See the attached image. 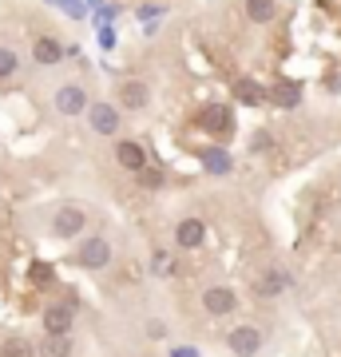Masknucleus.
<instances>
[{
	"label": "nucleus",
	"instance_id": "nucleus-15",
	"mask_svg": "<svg viewBox=\"0 0 341 357\" xmlns=\"http://www.w3.org/2000/svg\"><path fill=\"white\" fill-rule=\"evenodd\" d=\"M242 13H246L250 24H270V20L278 16V0H246Z\"/></svg>",
	"mask_w": 341,
	"mask_h": 357
},
{
	"label": "nucleus",
	"instance_id": "nucleus-10",
	"mask_svg": "<svg viewBox=\"0 0 341 357\" xmlns=\"http://www.w3.org/2000/svg\"><path fill=\"white\" fill-rule=\"evenodd\" d=\"M63 56H68V48H63L56 36H40L36 44H32V60H36L40 68H52V64H60Z\"/></svg>",
	"mask_w": 341,
	"mask_h": 357
},
{
	"label": "nucleus",
	"instance_id": "nucleus-12",
	"mask_svg": "<svg viewBox=\"0 0 341 357\" xmlns=\"http://www.w3.org/2000/svg\"><path fill=\"white\" fill-rule=\"evenodd\" d=\"M199 163H202V171H211V175H230V171H234V159H230L222 147H199Z\"/></svg>",
	"mask_w": 341,
	"mask_h": 357
},
{
	"label": "nucleus",
	"instance_id": "nucleus-11",
	"mask_svg": "<svg viewBox=\"0 0 341 357\" xmlns=\"http://www.w3.org/2000/svg\"><path fill=\"white\" fill-rule=\"evenodd\" d=\"M147 103H151V88H147L143 79H127L123 88H119V107L139 112V107H147Z\"/></svg>",
	"mask_w": 341,
	"mask_h": 357
},
{
	"label": "nucleus",
	"instance_id": "nucleus-14",
	"mask_svg": "<svg viewBox=\"0 0 341 357\" xmlns=\"http://www.w3.org/2000/svg\"><path fill=\"white\" fill-rule=\"evenodd\" d=\"M115 159H119V167H127V171H143V167H147V155H143V147L135 139H119Z\"/></svg>",
	"mask_w": 341,
	"mask_h": 357
},
{
	"label": "nucleus",
	"instance_id": "nucleus-9",
	"mask_svg": "<svg viewBox=\"0 0 341 357\" xmlns=\"http://www.w3.org/2000/svg\"><path fill=\"white\" fill-rule=\"evenodd\" d=\"M206 243V222L202 218H183L175 227V246L179 250H199Z\"/></svg>",
	"mask_w": 341,
	"mask_h": 357
},
{
	"label": "nucleus",
	"instance_id": "nucleus-4",
	"mask_svg": "<svg viewBox=\"0 0 341 357\" xmlns=\"http://www.w3.org/2000/svg\"><path fill=\"white\" fill-rule=\"evenodd\" d=\"M202 310L211 318H227V314L238 310V294L230 290V286H211V290H202Z\"/></svg>",
	"mask_w": 341,
	"mask_h": 357
},
{
	"label": "nucleus",
	"instance_id": "nucleus-3",
	"mask_svg": "<svg viewBox=\"0 0 341 357\" xmlns=\"http://www.w3.org/2000/svg\"><path fill=\"white\" fill-rule=\"evenodd\" d=\"M40 326H44V333H52V337H68V333L76 330V310L68 306V302H52V306H44V314H40Z\"/></svg>",
	"mask_w": 341,
	"mask_h": 357
},
{
	"label": "nucleus",
	"instance_id": "nucleus-25",
	"mask_svg": "<svg viewBox=\"0 0 341 357\" xmlns=\"http://www.w3.org/2000/svg\"><path fill=\"white\" fill-rule=\"evenodd\" d=\"M147 333H151V337H163L167 326H163V321H151V326H147Z\"/></svg>",
	"mask_w": 341,
	"mask_h": 357
},
{
	"label": "nucleus",
	"instance_id": "nucleus-22",
	"mask_svg": "<svg viewBox=\"0 0 341 357\" xmlns=\"http://www.w3.org/2000/svg\"><path fill=\"white\" fill-rule=\"evenodd\" d=\"M32 278H36V282H52V278H56V270H52L48 262H32Z\"/></svg>",
	"mask_w": 341,
	"mask_h": 357
},
{
	"label": "nucleus",
	"instance_id": "nucleus-20",
	"mask_svg": "<svg viewBox=\"0 0 341 357\" xmlns=\"http://www.w3.org/2000/svg\"><path fill=\"white\" fill-rule=\"evenodd\" d=\"M234 91H238V100H246V103H258V100H262V91L254 88L250 79H238V84H234Z\"/></svg>",
	"mask_w": 341,
	"mask_h": 357
},
{
	"label": "nucleus",
	"instance_id": "nucleus-24",
	"mask_svg": "<svg viewBox=\"0 0 341 357\" xmlns=\"http://www.w3.org/2000/svg\"><path fill=\"white\" fill-rule=\"evenodd\" d=\"M159 13H163L159 4H147V8H139V16H143V20H155V16H159Z\"/></svg>",
	"mask_w": 341,
	"mask_h": 357
},
{
	"label": "nucleus",
	"instance_id": "nucleus-18",
	"mask_svg": "<svg viewBox=\"0 0 341 357\" xmlns=\"http://www.w3.org/2000/svg\"><path fill=\"white\" fill-rule=\"evenodd\" d=\"M20 72V56L13 48H0V79H13Z\"/></svg>",
	"mask_w": 341,
	"mask_h": 357
},
{
	"label": "nucleus",
	"instance_id": "nucleus-19",
	"mask_svg": "<svg viewBox=\"0 0 341 357\" xmlns=\"http://www.w3.org/2000/svg\"><path fill=\"white\" fill-rule=\"evenodd\" d=\"M135 175H139V187H147V191H159L163 187V171H155V167H143Z\"/></svg>",
	"mask_w": 341,
	"mask_h": 357
},
{
	"label": "nucleus",
	"instance_id": "nucleus-1",
	"mask_svg": "<svg viewBox=\"0 0 341 357\" xmlns=\"http://www.w3.org/2000/svg\"><path fill=\"white\" fill-rule=\"evenodd\" d=\"M112 243L103 238V234H88V238H79L76 246V262L84 270H107L112 266Z\"/></svg>",
	"mask_w": 341,
	"mask_h": 357
},
{
	"label": "nucleus",
	"instance_id": "nucleus-5",
	"mask_svg": "<svg viewBox=\"0 0 341 357\" xmlns=\"http://www.w3.org/2000/svg\"><path fill=\"white\" fill-rule=\"evenodd\" d=\"M88 91L79 88V84H63L60 91H56V100H52V107H56V112L60 115H68V119H72V115H84L88 112Z\"/></svg>",
	"mask_w": 341,
	"mask_h": 357
},
{
	"label": "nucleus",
	"instance_id": "nucleus-2",
	"mask_svg": "<svg viewBox=\"0 0 341 357\" xmlns=\"http://www.w3.org/2000/svg\"><path fill=\"white\" fill-rule=\"evenodd\" d=\"M84 227H88V215H84V206H76V203L56 206V215H52V238L68 243V238L84 234Z\"/></svg>",
	"mask_w": 341,
	"mask_h": 357
},
{
	"label": "nucleus",
	"instance_id": "nucleus-6",
	"mask_svg": "<svg viewBox=\"0 0 341 357\" xmlns=\"http://www.w3.org/2000/svg\"><path fill=\"white\" fill-rule=\"evenodd\" d=\"M227 345H230V354L254 357L262 349V330H258V326H234V330L227 333Z\"/></svg>",
	"mask_w": 341,
	"mask_h": 357
},
{
	"label": "nucleus",
	"instance_id": "nucleus-7",
	"mask_svg": "<svg viewBox=\"0 0 341 357\" xmlns=\"http://www.w3.org/2000/svg\"><path fill=\"white\" fill-rule=\"evenodd\" d=\"M88 123L96 135H115L119 131V107L115 103H88Z\"/></svg>",
	"mask_w": 341,
	"mask_h": 357
},
{
	"label": "nucleus",
	"instance_id": "nucleus-13",
	"mask_svg": "<svg viewBox=\"0 0 341 357\" xmlns=\"http://www.w3.org/2000/svg\"><path fill=\"white\" fill-rule=\"evenodd\" d=\"M262 100H270L274 107H282V112H290V107L302 103V88H298V84H274L270 91H262Z\"/></svg>",
	"mask_w": 341,
	"mask_h": 357
},
{
	"label": "nucleus",
	"instance_id": "nucleus-8",
	"mask_svg": "<svg viewBox=\"0 0 341 357\" xmlns=\"http://www.w3.org/2000/svg\"><path fill=\"white\" fill-rule=\"evenodd\" d=\"M199 128L211 131V135H227V131L234 128V115H230V107H222V103H206L199 112Z\"/></svg>",
	"mask_w": 341,
	"mask_h": 357
},
{
	"label": "nucleus",
	"instance_id": "nucleus-16",
	"mask_svg": "<svg viewBox=\"0 0 341 357\" xmlns=\"http://www.w3.org/2000/svg\"><path fill=\"white\" fill-rule=\"evenodd\" d=\"M36 357H72V337H52V333H44V342L36 345Z\"/></svg>",
	"mask_w": 341,
	"mask_h": 357
},
{
	"label": "nucleus",
	"instance_id": "nucleus-23",
	"mask_svg": "<svg viewBox=\"0 0 341 357\" xmlns=\"http://www.w3.org/2000/svg\"><path fill=\"white\" fill-rule=\"evenodd\" d=\"M171 270H175V262L159 250V255H155V274H171Z\"/></svg>",
	"mask_w": 341,
	"mask_h": 357
},
{
	"label": "nucleus",
	"instance_id": "nucleus-17",
	"mask_svg": "<svg viewBox=\"0 0 341 357\" xmlns=\"http://www.w3.org/2000/svg\"><path fill=\"white\" fill-rule=\"evenodd\" d=\"M0 357H36V345L16 333V337H4V345H0Z\"/></svg>",
	"mask_w": 341,
	"mask_h": 357
},
{
	"label": "nucleus",
	"instance_id": "nucleus-21",
	"mask_svg": "<svg viewBox=\"0 0 341 357\" xmlns=\"http://www.w3.org/2000/svg\"><path fill=\"white\" fill-rule=\"evenodd\" d=\"M282 286H286V274H270V278H262V282H258V290H262L266 298H270V294H278Z\"/></svg>",
	"mask_w": 341,
	"mask_h": 357
}]
</instances>
